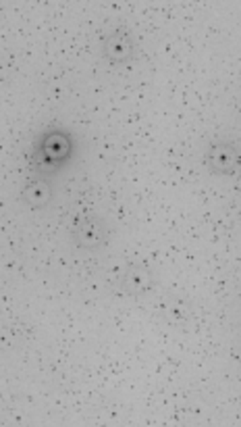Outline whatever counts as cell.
Masks as SVG:
<instances>
[{"label":"cell","mask_w":241,"mask_h":427,"mask_svg":"<svg viewBox=\"0 0 241 427\" xmlns=\"http://www.w3.org/2000/svg\"><path fill=\"white\" fill-rule=\"evenodd\" d=\"M240 155L235 153V148L231 146H214L208 153V165L210 169L218 171V173H229L237 167Z\"/></svg>","instance_id":"cell-1"}]
</instances>
